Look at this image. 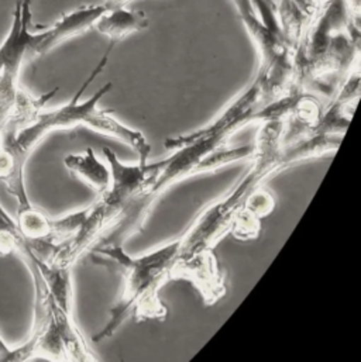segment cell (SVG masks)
I'll return each mask as SVG.
<instances>
[{
	"instance_id": "e0dca14e",
	"label": "cell",
	"mask_w": 361,
	"mask_h": 362,
	"mask_svg": "<svg viewBox=\"0 0 361 362\" xmlns=\"http://www.w3.org/2000/svg\"><path fill=\"white\" fill-rule=\"evenodd\" d=\"M294 1L299 6V8H301L306 16L311 14V11H312V8H314V0H294Z\"/></svg>"
},
{
	"instance_id": "ba28073f",
	"label": "cell",
	"mask_w": 361,
	"mask_h": 362,
	"mask_svg": "<svg viewBox=\"0 0 361 362\" xmlns=\"http://www.w3.org/2000/svg\"><path fill=\"white\" fill-rule=\"evenodd\" d=\"M23 259H28L31 261L54 303L61 308L64 312L69 313V315H74V284H72V268L71 267H64V265H59V264H55V262H44V261H38L35 258H33L31 255L25 254V252H20L18 254Z\"/></svg>"
},
{
	"instance_id": "5bb4252c",
	"label": "cell",
	"mask_w": 361,
	"mask_h": 362,
	"mask_svg": "<svg viewBox=\"0 0 361 362\" xmlns=\"http://www.w3.org/2000/svg\"><path fill=\"white\" fill-rule=\"evenodd\" d=\"M231 1L234 3L236 8L239 10V16L244 24L254 21V20H260L251 0H231Z\"/></svg>"
},
{
	"instance_id": "9c48e42d",
	"label": "cell",
	"mask_w": 361,
	"mask_h": 362,
	"mask_svg": "<svg viewBox=\"0 0 361 362\" xmlns=\"http://www.w3.org/2000/svg\"><path fill=\"white\" fill-rule=\"evenodd\" d=\"M149 27V18L144 11L127 10L126 7H119L108 10L95 23V28L109 38L110 45H116L125 37L132 33L146 30Z\"/></svg>"
},
{
	"instance_id": "8fae6325",
	"label": "cell",
	"mask_w": 361,
	"mask_h": 362,
	"mask_svg": "<svg viewBox=\"0 0 361 362\" xmlns=\"http://www.w3.org/2000/svg\"><path fill=\"white\" fill-rule=\"evenodd\" d=\"M14 221L18 233L24 238L50 240L52 218H50L41 209L35 207L34 204L27 209L17 210Z\"/></svg>"
},
{
	"instance_id": "52a82bcc",
	"label": "cell",
	"mask_w": 361,
	"mask_h": 362,
	"mask_svg": "<svg viewBox=\"0 0 361 362\" xmlns=\"http://www.w3.org/2000/svg\"><path fill=\"white\" fill-rule=\"evenodd\" d=\"M106 11L108 10L103 4H95L82 6L71 13L62 14V17L52 27L42 31V40L37 45L34 57H42L61 42L86 33L89 28L95 27V23Z\"/></svg>"
},
{
	"instance_id": "277c9868",
	"label": "cell",
	"mask_w": 361,
	"mask_h": 362,
	"mask_svg": "<svg viewBox=\"0 0 361 362\" xmlns=\"http://www.w3.org/2000/svg\"><path fill=\"white\" fill-rule=\"evenodd\" d=\"M260 124L253 156L250 157L253 160L251 168L227 196L207 206L193 221L188 230L193 243L203 247H214L230 233L231 221L247 196L261 187L268 178L292 167L282 144L284 120H267Z\"/></svg>"
},
{
	"instance_id": "ac0fdd59",
	"label": "cell",
	"mask_w": 361,
	"mask_h": 362,
	"mask_svg": "<svg viewBox=\"0 0 361 362\" xmlns=\"http://www.w3.org/2000/svg\"><path fill=\"white\" fill-rule=\"evenodd\" d=\"M349 8L352 11V14H356V17L359 16V8H360V0H348Z\"/></svg>"
},
{
	"instance_id": "30bf717a",
	"label": "cell",
	"mask_w": 361,
	"mask_h": 362,
	"mask_svg": "<svg viewBox=\"0 0 361 362\" xmlns=\"http://www.w3.org/2000/svg\"><path fill=\"white\" fill-rule=\"evenodd\" d=\"M64 164L72 175L88 183L98 194L103 193L110 185V168L96 157L92 148H88L84 154L67 156Z\"/></svg>"
},
{
	"instance_id": "7c38bea8",
	"label": "cell",
	"mask_w": 361,
	"mask_h": 362,
	"mask_svg": "<svg viewBox=\"0 0 361 362\" xmlns=\"http://www.w3.org/2000/svg\"><path fill=\"white\" fill-rule=\"evenodd\" d=\"M23 238L24 237L16 227L14 218H11L4 209H0V254L8 255L17 252Z\"/></svg>"
},
{
	"instance_id": "d6986e66",
	"label": "cell",
	"mask_w": 361,
	"mask_h": 362,
	"mask_svg": "<svg viewBox=\"0 0 361 362\" xmlns=\"http://www.w3.org/2000/svg\"><path fill=\"white\" fill-rule=\"evenodd\" d=\"M314 1H325V0H314Z\"/></svg>"
},
{
	"instance_id": "6da1fadb",
	"label": "cell",
	"mask_w": 361,
	"mask_h": 362,
	"mask_svg": "<svg viewBox=\"0 0 361 362\" xmlns=\"http://www.w3.org/2000/svg\"><path fill=\"white\" fill-rule=\"evenodd\" d=\"M263 79L257 74L251 85L216 117L214 122L190 134L168 139L166 147L173 154L159 163L146 182L140 197L96 244H123L137 234L161 194L186 178L216 171L224 165L250 158L253 146L229 148V141L239 130L251 123H261Z\"/></svg>"
},
{
	"instance_id": "7a4b0ae2",
	"label": "cell",
	"mask_w": 361,
	"mask_h": 362,
	"mask_svg": "<svg viewBox=\"0 0 361 362\" xmlns=\"http://www.w3.org/2000/svg\"><path fill=\"white\" fill-rule=\"evenodd\" d=\"M112 49L113 45L109 44L102 59L67 105L51 110H41L30 124L18 130L16 134H6L0 137V146L6 148L18 164L25 167L31 153L50 133L71 130L81 126L127 144L139 156V163L147 164L151 147L143 133L120 123L113 115H110L112 112L98 107L99 100L113 88L112 82L103 85L91 99L81 102L84 92L99 76V74L105 71Z\"/></svg>"
},
{
	"instance_id": "2e32d148",
	"label": "cell",
	"mask_w": 361,
	"mask_h": 362,
	"mask_svg": "<svg viewBox=\"0 0 361 362\" xmlns=\"http://www.w3.org/2000/svg\"><path fill=\"white\" fill-rule=\"evenodd\" d=\"M132 1V0H105L103 6L106 10H113V8H119V7H126V4Z\"/></svg>"
},
{
	"instance_id": "8992f818",
	"label": "cell",
	"mask_w": 361,
	"mask_h": 362,
	"mask_svg": "<svg viewBox=\"0 0 361 362\" xmlns=\"http://www.w3.org/2000/svg\"><path fill=\"white\" fill-rule=\"evenodd\" d=\"M171 279L190 282L199 291L207 306L217 303L227 291L224 274L213 250H205L182 258L177 257L171 269Z\"/></svg>"
},
{
	"instance_id": "9a60e30c",
	"label": "cell",
	"mask_w": 361,
	"mask_h": 362,
	"mask_svg": "<svg viewBox=\"0 0 361 362\" xmlns=\"http://www.w3.org/2000/svg\"><path fill=\"white\" fill-rule=\"evenodd\" d=\"M13 362V349H10L0 337V362Z\"/></svg>"
},
{
	"instance_id": "4fadbf2b",
	"label": "cell",
	"mask_w": 361,
	"mask_h": 362,
	"mask_svg": "<svg viewBox=\"0 0 361 362\" xmlns=\"http://www.w3.org/2000/svg\"><path fill=\"white\" fill-rule=\"evenodd\" d=\"M241 207L244 210H247L248 213H251L253 216L263 220L264 217H267L268 214L273 213V210L275 207V200L271 193L258 187L247 196V199L244 200Z\"/></svg>"
},
{
	"instance_id": "3957f363",
	"label": "cell",
	"mask_w": 361,
	"mask_h": 362,
	"mask_svg": "<svg viewBox=\"0 0 361 362\" xmlns=\"http://www.w3.org/2000/svg\"><path fill=\"white\" fill-rule=\"evenodd\" d=\"M178 250L180 238L139 257L127 254L122 244H95L92 247V258L118 268L123 279L120 296L109 312V322L93 337L95 343L112 337L129 319L144 322L167 317L168 310L159 292L171 281V269Z\"/></svg>"
},
{
	"instance_id": "5b68a950",
	"label": "cell",
	"mask_w": 361,
	"mask_h": 362,
	"mask_svg": "<svg viewBox=\"0 0 361 362\" xmlns=\"http://www.w3.org/2000/svg\"><path fill=\"white\" fill-rule=\"evenodd\" d=\"M31 0H17L10 31L0 45V132L20 92L18 76L24 62L34 59L44 33L31 34Z\"/></svg>"
}]
</instances>
